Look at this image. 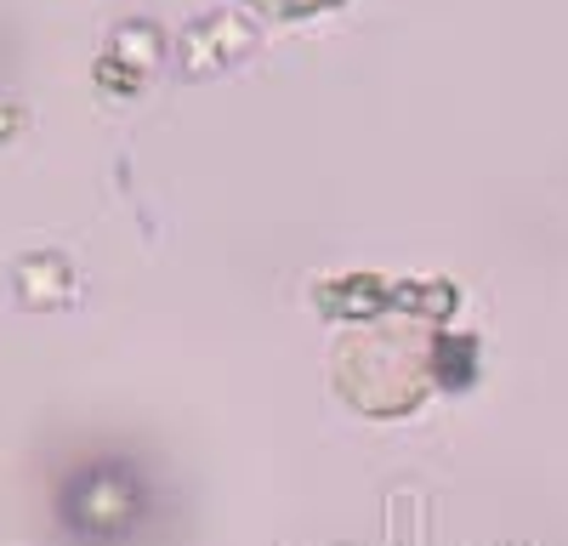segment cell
<instances>
[{
  "label": "cell",
  "mask_w": 568,
  "mask_h": 546,
  "mask_svg": "<svg viewBox=\"0 0 568 546\" xmlns=\"http://www.w3.org/2000/svg\"><path fill=\"white\" fill-rule=\"evenodd\" d=\"M251 7L267 12V18H313L324 7H342V0H251Z\"/></svg>",
  "instance_id": "6da1fadb"
}]
</instances>
